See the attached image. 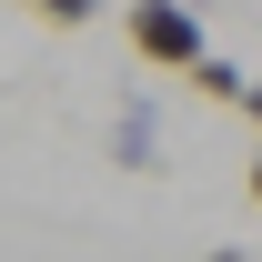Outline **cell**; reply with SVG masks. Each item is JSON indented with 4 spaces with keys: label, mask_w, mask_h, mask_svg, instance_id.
<instances>
[{
    "label": "cell",
    "mask_w": 262,
    "mask_h": 262,
    "mask_svg": "<svg viewBox=\"0 0 262 262\" xmlns=\"http://www.w3.org/2000/svg\"><path fill=\"white\" fill-rule=\"evenodd\" d=\"M121 40L151 71H192L212 40H202V0H121Z\"/></svg>",
    "instance_id": "obj_1"
},
{
    "label": "cell",
    "mask_w": 262,
    "mask_h": 262,
    "mask_svg": "<svg viewBox=\"0 0 262 262\" xmlns=\"http://www.w3.org/2000/svg\"><path fill=\"white\" fill-rule=\"evenodd\" d=\"M111 162H121V171H162V131H151V101H141V91H131L121 121H111Z\"/></svg>",
    "instance_id": "obj_2"
},
{
    "label": "cell",
    "mask_w": 262,
    "mask_h": 262,
    "mask_svg": "<svg viewBox=\"0 0 262 262\" xmlns=\"http://www.w3.org/2000/svg\"><path fill=\"white\" fill-rule=\"evenodd\" d=\"M242 81H252V71H232V61H212V51L192 61V91H202V101H242Z\"/></svg>",
    "instance_id": "obj_3"
},
{
    "label": "cell",
    "mask_w": 262,
    "mask_h": 262,
    "mask_svg": "<svg viewBox=\"0 0 262 262\" xmlns=\"http://www.w3.org/2000/svg\"><path fill=\"white\" fill-rule=\"evenodd\" d=\"M31 10L51 20V31H91V20H101V0H31Z\"/></svg>",
    "instance_id": "obj_4"
},
{
    "label": "cell",
    "mask_w": 262,
    "mask_h": 262,
    "mask_svg": "<svg viewBox=\"0 0 262 262\" xmlns=\"http://www.w3.org/2000/svg\"><path fill=\"white\" fill-rule=\"evenodd\" d=\"M232 111H252V121H262V81H242V101H232Z\"/></svg>",
    "instance_id": "obj_5"
},
{
    "label": "cell",
    "mask_w": 262,
    "mask_h": 262,
    "mask_svg": "<svg viewBox=\"0 0 262 262\" xmlns=\"http://www.w3.org/2000/svg\"><path fill=\"white\" fill-rule=\"evenodd\" d=\"M242 192H252V202H262V162H252V171H242Z\"/></svg>",
    "instance_id": "obj_6"
}]
</instances>
